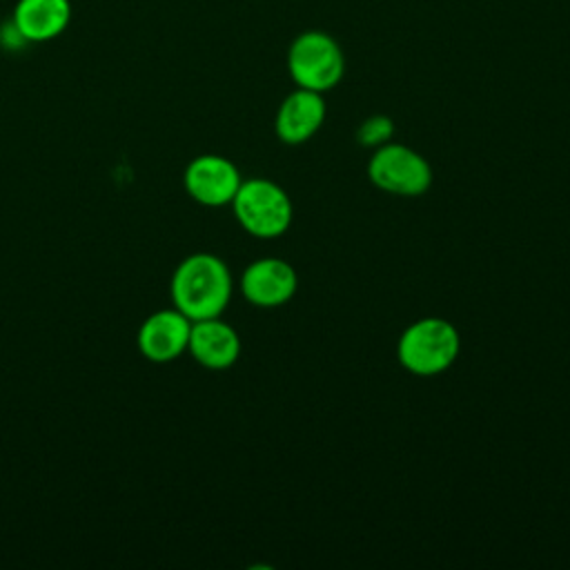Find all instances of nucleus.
Wrapping results in <instances>:
<instances>
[{"instance_id":"nucleus-1","label":"nucleus","mask_w":570,"mask_h":570,"mask_svg":"<svg viewBox=\"0 0 570 570\" xmlns=\"http://www.w3.org/2000/svg\"><path fill=\"white\" fill-rule=\"evenodd\" d=\"M232 294L234 278L229 265L207 249L187 252L169 274V303L191 321L220 316Z\"/></svg>"},{"instance_id":"nucleus-2","label":"nucleus","mask_w":570,"mask_h":570,"mask_svg":"<svg viewBox=\"0 0 570 570\" xmlns=\"http://www.w3.org/2000/svg\"><path fill=\"white\" fill-rule=\"evenodd\" d=\"M232 212L236 223L261 240L283 236L294 218L292 198L269 178H243L232 200Z\"/></svg>"},{"instance_id":"nucleus-3","label":"nucleus","mask_w":570,"mask_h":570,"mask_svg":"<svg viewBox=\"0 0 570 570\" xmlns=\"http://www.w3.org/2000/svg\"><path fill=\"white\" fill-rule=\"evenodd\" d=\"M461 350L459 330L439 316H425L407 325L399 338V363L419 376H434L448 370Z\"/></svg>"},{"instance_id":"nucleus-4","label":"nucleus","mask_w":570,"mask_h":570,"mask_svg":"<svg viewBox=\"0 0 570 570\" xmlns=\"http://www.w3.org/2000/svg\"><path fill=\"white\" fill-rule=\"evenodd\" d=\"M180 180L194 205L218 209L232 205L243 176L232 158L216 151H200L185 163Z\"/></svg>"},{"instance_id":"nucleus-5","label":"nucleus","mask_w":570,"mask_h":570,"mask_svg":"<svg viewBox=\"0 0 570 570\" xmlns=\"http://www.w3.org/2000/svg\"><path fill=\"white\" fill-rule=\"evenodd\" d=\"M287 69L298 87L323 94L341 80L345 62L334 38L323 31H305L289 47Z\"/></svg>"},{"instance_id":"nucleus-6","label":"nucleus","mask_w":570,"mask_h":570,"mask_svg":"<svg viewBox=\"0 0 570 570\" xmlns=\"http://www.w3.org/2000/svg\"><path fill=\"white\" fill-rule=\"evenodd\" d=\"M370 180L394 196H421L432 185L430 163L407 145L385 142L367 163Z\"/></svg>"},{"instance_id":"nucleus-7","label":"nucleus","mask_w":570,"mask_h":570,"mask_svg":"<svg viewBox=\"0 0 570 570\" xmlns=\"http://www.w3.org/2000/svg\"><path fill=\"white\" fill-rule=\"evenodd\" d=\"M191 318L174 305L151 309L136 330V350L151 365H174L189 343Z\"/></svg>"},{"instance_id":"nucleus-8","label":"nucleus","mask_w":570,"mask_h":570,"mask_svg":"<svg viewBox=\"0 0 570 570\" xmlns=\"http://www.w3.org/2000/svg\"><path fill=\"white\" fill-rule=\"evenodd\" d=\"M298 289L296 269L276 256L252 261L240 276V292L254 307H281Z\"/></svg>"},{"instance_id":"nucleus-9","label":"nucleus","mask_w":570,"mask_h":570,"mask_svg":"<svg viewBox=\"0 0 570 570\" xmlns=\"http://www.w3.org/2000/svg\"><path fill=\"white\" fill-rule=\"evenodd\" d=\"M187 352L196 365L212 372H223L236 365L240 356V336L220 316L191 321Z\"/></svg>"},{"instance_id":"nucleus-10","label":"nucleus","mask_w":570,"mask_h":570,"mask_svg":"<svg viewBox=\"0 0 570 570\" xmlns=\"http://www.w3.org/2000/svg\"><path fill=\"white\" fill-rule=\"evenodd\" d=\"M325 120V100L318 91L298 87L278 107L274 131L285 145L309 140Z\"/></svg>"},{"instance_id":"nucleus-11","label":"nucleus","mask_w":570,"mask_h":570,"mask_svg":"<svg viewBox=\"0 0 570 570\" xmlns=\"http://www.w3.org/2000/svg\"><path fill=\"white\" fill-rule=\"evenodd\" d=\"M13 27L29 45L58 38L71 22L69 0H18L11 16Z\"/></svg>"},{"instance_id":"nucleus-12","label":"nucleus","mask_w":570,"mask_h":570,"mask_svg":"<svg viewBox=\"0 0 570 570\" xmlns=\"http://www.w3.org/2000/svg\"><path fill=\"white\" fill-rule=\"evenodd\" d=\"M394 134V122L383 116V114H376V116H370L365 118L358 129H356V140L363 145V147H381L385 142H390Z\"/></svg>"}]
</instances>
